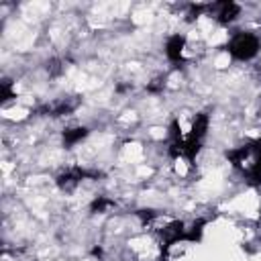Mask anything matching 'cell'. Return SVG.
Wrapping results in <instances>:
<instances>
[{"instance_id": "4", "label": "cell", "mask_w": 261, "mask_h": 261, "mask_svg": "<svg viewBox=\"0 0 261 261\" xmlns=\"http://www.w3.org/2000/svg\"><path fill=\"white\" fill-rule=\"evenodd\" d=\"M206 127H208V117H206V115H198V117H196V121H194L190 139H196V141H198V139L206 133Z\"/></svg>"}, {"instance_id": "1", "label": "cell", "mask_w": 261, "mask_h": 261, "mask_svg": "<svg viewBox=\"0 0 261 261\" xmlns=\"http://www.w3.org/2000/svg\"><path fill=\"white\" fill-rule=\"evenodd\" d=\"M229 51L239 59H251L259 51V39L251 33H239L229 45Z\"/></svg>"}, {"instance_id": "3", "label": "cell", "mask_w": 261, "mask_h": 261, "mask_svg": "<svg viewBox=\"0 0 261 261\" xmlns=\"http://www.w3.org/2000/svg\"><path fill=\"white\" fill-rule=\"evenodd\" d=\"M216 8H219V18L223 20V23H229V20H233L239 14V6L235 2H223Z\"/></svg>"}, {"instance_id": "2", "label": "cell", "mask_w": 261, "mask_h": 261, "mask_svg": "<svg viewBox=\"0 0 261 261\" xmlns=\"http://www.w3.org/2000/svg\"><path fill=\"white\" fill-rule=\"evenodd\" d=\"M182 49H184V39H182L180 35L171 37V39L167 41V57H169L171 61H178V59H180Z\"/></svg>"}, {"instance_id": "5", "label": "cell", "mask_w": 261, "mask_h": 261, "mask_svg": "<svg viewBox=\"0 0 261 261\" xmlns=\"http://www.w3.org/2000/svg\"><path fill=\"white\" fill-rule=\"evenodd\" d=\"M82 137H86V129H70V130H65V133H63L65 145H74V143H78Z\"/></svg>"}]
</instances>
